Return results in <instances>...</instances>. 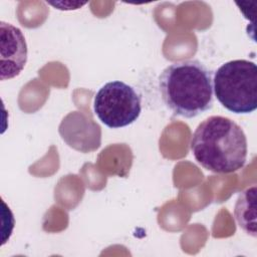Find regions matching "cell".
<instances>
[{"label": "cell", "mask_w": 257, "mask_h": 257, "mask_svg": "<svg viewBox=\"0 0 257 257\" xmlns=\"http://www.w3.org/2000/svg\"><path fill=\"white\" fill-rule=\"evenodd\" d=\"M190 148L199 165L216 174L239 171L247 160V138L233 119L212 115L195 130Z\"/></svg>", "instance_id": "1"}, {"label": "cell", "mask_w": 257, "mask_h": 257, "mask_svg": "<svg viewBox=\"0 0 257 257\" xmlns=\"http://www.w3.org/2000/svg\"><path fill=\"white\" fill-rule=\"evenodd\" d=\"M159 88L164 103L175 115L193 118L214 104L213 72L197 59L168 65L159 76Z\"/></svg>", "instance_id": "2"}, {"label": "cell", "mask_w": 257, "mask_h": 257, "mask_svg": "<svg viewBox=\"0 0 257 257\" xmlns=\"http://www.w3.org/2000/svg\"><path fill=\"white\" fill-rule=\"evenodd\" d=\"M213 91L218 101L234 113H250L257 107V66L253 61L235 59L215 72Z\"/></svg>", "instance_id": "3"}, {"label": "cell", "mask_w": 257, "mask_h": 257, "mask_svg": "<svg viewBox=\"0 0 257 257\" xmlns=\"http://www.w3.org/2000/svg\"><path fill=\"white\" fill-rule=\"evenodd\" d=\"M93 110L106 126L124 127L139 118L142 112V97L132 85L120 80L109 81L96 92Z\"/></svg>", "instance_id": "4"}, {"label": "cell", "mask_w": 257, "mask_h": 257, "mask_svg": "<svg viewBox=\"0 0 257 257\" xmlns=\"http://www.w3.org/2000/svg\"><path fill=\"white\" fill-rule=\"evenodd\" d=\"M1 80L20 74L27 62V44L22 31L4 21L0 22Z\"/></svg>", "instance_id": "5"}, {"label": "cell", "mask_w": 257, "mask_h": 257, "mask_svg": "<svg viewBox=\"0 0 257 257\" xmlns=\"http://www.w3.org/2000/svg\"><path fill=\"white\" fill-rule=\"evenodd\" d=\"M256 186L244 190L238 196L234 216L239 227L248 235L256 237Z\"/></svg>", "instance_id": "6"}]
</instances>
